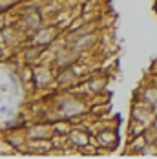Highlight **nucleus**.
Here are the masks:
<instances>
[{
  "label": "nucleus",
  "instance_id": "f257e3e1",
  "mask_svg": "<svg viewBox=\"0 0 157 159\" xmlns=\"http://www.w3.org/2000/svg\"><path fill=\"white\" fill-rule=\"evenodd\" d=\"M86 110H88V104L78 95H62L59 99V104H57V111H59V117L61 119L78 117V115H82Z\"/></svg>",
  "mask_w": 157,
  "mask_h": 159
},
{
  "label": "nucleus",
  "instance_id": "f03ea898",
  "mask_svg": "<svg viewBox=\"0 0 157 159\" xmlns=\"http://www.w3.org/2000/svg\"><path fill=\"white\" fill-rule=\"evenodd\" d=\"M130 119H135L142 123L144 126H150L155 119V113H154V106L146 104L144 101L139 99H133L132 101V108H130Z\"/></svg>",
  "mask_w": 157,
  "mask_h": 159
},
{
  "label": "nucleus",
  "instance_id": "7ed1b4c3",
  "mask_svg": "<svg viewBox=\"0 0 157 159\" xmlns=\"http://www.w3.org/2000/svg\"><path fill=\"white\" fill-rule=\"evenodd\" d=\"M93 141H95V146H97V148H104L106 152H111V150H115L117 144H119V134H117L115 128L104 126V130H101V132L97 134V137H95Z\"/></svg>",
  "mask_w": 157,
  "mask_h": 159
},
{
  "label": "nucleus",
  "instance_id": "20e7f679",
  "mask_svg": "<svg viewBox=\"0 0 157 159\" xmlns=\"http://www.w3.org/2000/svg\"><path fill=\"white\" fill-rule=\"evenodd\" d=\"M57 35H59V30L55 26H40L37 31L33 33L31 44L33 46H40V48H47L51 46L55 40H57Z\"/></svg>",
  "mask_w": 157,
  "mask_h": 159
},
{
  "label": "nucleus",
  "instance_id": "39448f33",
  "mask_svg": "<svg viewBox=\"0 0 157 159\" xmlns=\"http://www.w3.org/2000/svg\"><path fill=\"white\" fill-rule=\"evenodd\" d=\"M55 73L49 66H35L31 71V79L37 88H47L51 82H55Z\"/></svg>",
  "mask_w": 157,
  "mask_h": 159
},
{
  "label": "nucleus",
  "instance_id": "423d86ee",
  "mask_svg": "<svg viewBox=\"0 0 157 159\" xmlns=\"http://www.w3.org/2000/svg\"><path fill=\"white\" fill-rule=\"evenodd\" d=\"M133 99H139V101H144V102L150 104V106H155L157 104V84L154 80L142 82L141 86L135 90Z\"/></svg>",
  "mask_w": 157,
  "mask_h": 159
},
{
  "label": "nucleus",
  "instance_id": "0eeeda50",
  "mask_svg": "<svg viewBox=\"0 0 157 159\" xmlns=\"http://www.w3.org/2000/svg\"><path fill=\"white\" fill-rule=\"evenodd\" d=\"M78 59H80V53L75 51L71 46H66V49L59 51V53L55 55V66H57L59 70L70 68V66H73V64L77 62Z\"/></svg>",
  "mask_w": 157,
  "mask_h": 159
},
{
  "label": "nucleus",
  "instance_id": "6e6552de",
  "mask_svg": "<svg viewBox=\"0 0 157 159\" xmlns=\"http://www.w3.org/2000/svg\"><path fill=\"white\" fill-rule=\"evenodd\" d=\"M78 77L77 71L70 66V68H62L59 73H57V77H55V82H57V86L59 88H71V86H75L78 82Z\"/></svg>",
  "mask_w": 157,
  "mask_h": 159
},
{
  "label": "nucleus",
  "instance_id": "1a4fd4ad",
  "mask_svg": "<svg viewBox=\"0 0 157 159\" xmlns=\"http://www.w3.org/2000/svg\"><path fill=\"white\" fill-rule=\"evenodd\" d=\"M68 141H70L71 146H75V150H82L86 144H90L93 139H92V135L86 130H82V128H71V132L68 135Z\"/></svg>",
  "mask_w": 157,
  "mask_h": 159
},
{
  "label": "nucleus",
  "instance_id": "9d476101",
  "mask_svg": "<svg viewBox=\"0 0 157 159\" xmlns=\"http://www.w3.org/2000/svg\"><path fill=\"white\" fill-rule=\"evenodd\" d=\"M53 134H55L53 125H35L28 132V135H29L31 141H46V139H51Z\"/></svg>",
  "mask_w": 157,
  "mask_h": 159
},
{
  "label": "nucleus",
  "instance_id": "9b49d317",
  "mask_svg": "<svg viewBox=\"0 0 157 159\" xmlns=\"http://www.w3.org/2000/svg\"><path fill=\"white\" fill-rule=\"evenodd\" d=\"M146 144V139L144 135H137V137H132L126 141V146H124V156H137L139 157V152L141 148Z\"/></svg>",
  "mask_w": 157,
  "mask_h": 159
},
{
  "label": "nucleus",
  "instance_id": "f8f14e48",
  "mask_svg": "<svg viewBox=\"0 0 157 159\" xmlns=\"http://www.w3.org/2000/svg\"><path fill=\"white\" fill-rule=\"evenodd\" d=\"M22 24H24V28L28 30V31H37L40 26H42V16L38 11H29L28 15L24 16V20H22Z\"/></svg>",
  "mask_w": 157,
  "mask_h": 159
},
{
  "label": "nucleus",
  "instance_id": "ddd939ff",
  "mask_svg": "<svg viewBox=\"0 0 157 159\" xmlns=\"http://www.w3.org/2000/svg\"><path fill=\"white\" fill-rule=\"evenodd\" d=\"M108 84V79L102 77V75H95L92 79H88L86 86H88V93H101Z\"/></svg>",
  "mask_w": 157,
  "mask_h": 159
},
{
  "label": "nucleus",
  "instance_id": "4468645a",
  "mask_svg": "<svg viewBox=\"0 0 157 159\" xmlns=\"http://www.w3.org/2000/svg\"><path fill=\"white\" fill-rule=\"evenodd\" d=\"M144 125L139 123V121H135V119H130V123H128V139H132V137H137V135H142L144 134Z\"/></svg>",
  "mask_w": 157,
  "mask_h": 159
},
{
  "label": "nucleus",
  "instance_id": "2eb2a0df",
  "mask_svg": "<svg viewBox=\"0 0 157 159\" xmlns=\"http://www.w3.org/2000/svg\"><path fill=\"white\" fill-rule=\"evenodd\" d=\"M139 157H157V143H146L139 152Z\"/></svg>",
  "mask_w": 157,
  "mask_h": 159
},
{
  "label": "nucleus",
  "instance_id": "dca6fc26",
  "mask_svg": "<svg viewBox=\"0 0 157 159\" xmlns=\"http://www.w3.org/2000/svg\"><path fill=\"white\" fill-rule=\"evenodd\" d=\"M142 135H144L146 143H157V128H154L152 125L144 128V134Z\"/></svg>",
  "mask_w": 157,
  "mask_h": 159
},
{
  "label": "nucleus",
  "instance_id": "f3484780",
  "mask_svg": "<svg viewBox=\"0 0 157 159\" xmlns=\"http://www.w3.org/2000/svg\"><path fill=\"white\" fill-rule=\"evenodd\" d=\"M152 126H154V128H157V117L154 119V123H152Z\"/></svg>",
  "mask_w": 157,
  "mask_h": 159
},
{
  "label": "nucleus",
  "instance_id": "a211bd4d",
  "mask_svg": "<svg viewBox=\"0 0 157 159\" xmlns=\"http://www.w3.org/2000/svg\"><path fill=\"white\" fill-rule=\"evenodd\" d=\"M154 113H155V117H157V104L154 106Z\"/></svg>",
  "mask_w": 157,
  "mask_h": 159
}]
</instances>
